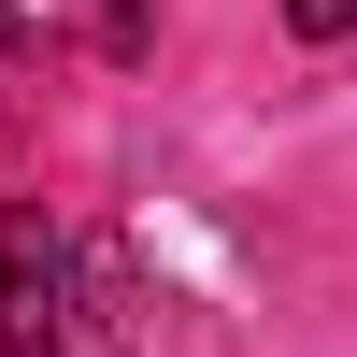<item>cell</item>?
<instances>
[{
  "instance_id": "1",
  "label": "cell",
  "mask_w": 357,
  "mask_h": 357,
  "mask_svg": "<svg viewBox=\"0 0 357 357\" xmlns=\"http://www.w3.org/2000/svg\"><path fill=\"white\" fill-rule=\"evenodd\" d=\"M0 357H57V257H43V229H0Z\"/></svg>"
},
{
  "instance_id": "2",
  "label": "cell",
  "mask_w": 357,
  "mask_h": 357,
  "mask_svg": "<svg viewBox=\"0 0 357 357\" xmlns=\"http://www.w3.org/2000/svg\"><path fill=\"white\" fill-rule=\"evenodd\" d=\"M286 29H301V43H343V29H357V0H286Z\"/></svg>"
}]
</instances>
